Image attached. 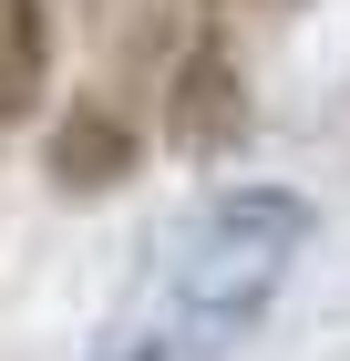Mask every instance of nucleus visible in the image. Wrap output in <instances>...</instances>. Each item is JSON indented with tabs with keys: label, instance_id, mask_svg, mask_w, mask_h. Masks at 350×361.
<instances>
[{
	"label": "nucleus",
	"instance_id": "f257e3e1",
	"mask_svg": "<svg viewBox=\"0 0 350 361\" xmlns=\"http://www.w3.org/2000/svg\"><path fill=\"white\" fill-rule=\"evenodd\" d=\"M299 248H309V207H299L289 186L206 196V207L165 238L155 279L113 310V331L93 341V361H227L278 310Z\"/></svg>",
	"mask_w": 350,
	"mask_h": 361
},
{
	"label": "nucleus",
	"instance_id": "f03ea898",
	"mask_svg": "<svg viewBox=\"0 0 350 361\" xmlns=\"http://www.w3.org/2000/svg\"><path fill=\"white\" fill-rule=\"evenodd\" d=\"M165 135L196 166H216L227 145H247V73H237V52L216 31H196L186 62H175V83H165Z\"/></svg>",
	"mask_w": 350,
	"mask_h": 361
},
{
	"label": "nucleus",
	"instance_id": "7ed1b4c3",
	"mask_svg": "<svg viewBox=\"0 0 350 361\" xmlns=\"http://www.w3.org/2000/svg\"><path fill=\"white\" fill-rule=\"evenodd\" d=\"M135 166H144V135H135V114L104 104V93L62 104V124L42 135V176H52L62 196H113Z\"/></svg>",
	"mask_w": 350,
	"mask_h": 361
},
{
	"label": "nucleus",
	"instance_id": "20e7f679",
	"mask_svg": "<svg viewBox=\"0 0 350 361\" xmlns=\"http://www.w3.org/2000/svg\"><path fill=\"white\" fill-rule=\"evenodd\" d=\"M52 93V0H0V135Z\"/></svg>",
	"mask_w": 350,
	"mask_h": 361
}]
</instances>
